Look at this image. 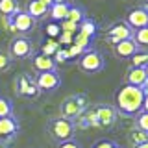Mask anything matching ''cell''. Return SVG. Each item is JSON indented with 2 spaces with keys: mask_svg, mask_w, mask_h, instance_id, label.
I'll use <instances>...</instances> for the list:
<instances>
[{
  "mask_svg": "<svg viewBox=\"0 0 148 148\" xmlns=\"http://www.w3.org/2000/svg\"><path fill=\"white\" fill-rule=\"evenodd\" d=\"M143 100H145V91L141 87L126 83L115 92V109L124 117H135L143 111Z\"/></svg>",
  "mask_w": 148,
  "mask_h": 148,
  "instance_id": "6da1fadb",
  "label": "cell"
},
{
  "mask_svg": "<svg viewBox=\"0 0 148 148\" xmlns=\"http://www.w3.org/2000/svg\"><path fill=\"white\" fill-rule=\"evenodd\" d=\"M48 132H50V135L59 143L69 141V139H72V135H74V122L69 120V119H63V117L52 119L48 122Z\"/></svg>",
  "mask_w": 148,
  "mask_h": 148,
  "instance_id": "7a4b0ae2",
  "label": "cell"
},
{
  "mask_svg": "<svg viewBox=\"0 0 148 148\" xmlns=\"http://www.w3.org/2000/svg\"><path fill=\"white\" fill-rule=\"evenodd\" d=\"M104 56H102L100 52H96V50H85V52L82 54L80 58V69L83 72L87 74H95V72H100L102 69H104Z\"/></svg>",
  "mask_w": 148,
  "mask_h": 148,
  "instance_id": "3957f363",
  "label": "cell"
},
{
  "mask_svg": "<svg viewBox=\"0 0 148 148\" xmlns=\"http://www.w3.org/2000/svg\"><path fill=\"white\" fill-rule=\"evenodd\" d=\"M85 108V96H69L61 104V117L63 119H78Z\"/></svg>",
  "mask_w": 148,
  "mask_h": 148,
  "instance_id": "277c9868",
  "label": "cell"
},
{
  "mask_svg": "<svg viewBox=\"0 0 148 148\" xmlns=\"http://www.w3.org/2000/svg\"><path fill=\"white\" fill-rule=\"evenodd\" d=\"M8 18H9L8 26L11 32H30L35 26V21L28 15V11H21V9H18L15 15H11Z\"/></svg>",
  "mask_w": 148,
  "mask_h": 148,
  "instance_id": "5b68a950",
  "label": "cell"
},
{
  "mask_svg": "<svg viewBox=\"0 0 148 148\" xmlns=\"http://www.w3.org/2000/svg\"><path fill=\"white\" fill-rule=\"evenodd\" d=\"M35 85L39 91H46V92H52L56 91L59 85H61V78L59 74L52 71V72H39L35 78Z\"/></svg>",
  "mask_w": 148,
  "mask_h": 148,
  "instance_id": "8992f818",
  "label": "cell"
},
{
  "mask_svg": "<svg viewBox=\"0 0 148 148\" xmlns=\"http://www.w3.org/2000/svg\"><path fill=\"white\" fill-rule=\"evenodd\" d=\"M32 54V41L26 37H15V39L9 43V56L17 59L28 58Z\"/></svg>",
  "mask_w": 148,
  "mask_h": 148,
  "instance_id": "52a82bcc",
  "label": "cell"
},
{
  "mask_svg": "<svg viewBox=\"0 0 148 148\" xmlns=\"http://www.w3.org/2000/svg\"><path fill=\"white\" fill-rule=\"evenodd\" d=\"M126 24L132 28L133 32L141 30V28H146L148 26V9H145V8L132 9L126 17Z\"/></svg>",
  "mask_w": 148,
  "mask_h": 148,
  "instance_id": "ba28073f",
  "label": "cell"
},
{
  "mask_svg": "<svg viewBox=\"0 0 148 148\" xmlns=\"http://www.w3.org/2000/svg\"><path fill=\"white\" fill-rule=\"evenodd\" d=\"M108 34H109V39H111L113 45L120 43V41H126V39H133V30L126 22H115V24L109 28Z\"/></svg>",
  "mask_w": 148,
  "mask_h": 148,
  "instance_id": "9c48e42d",
  "label": "cell"
},
{
  "mask_svg": "<svg viewBox=\"0 0 148 148\" xmlns=\"http://www.w3.org/2000/svg\"><path fill=\"white\" fill-rule=\"evenodd\" d=\"M95 113H96V119H98V126H104V128H109L115 124L117 120V109L113 106H96L95 108Z\"/></svg>",
  "mask_w": 148,
  "mask_h": 148,
  "instance_id": "30bf717a",
  "label": "cell"
},
{
  "mask_svg": "<svg viewBox=\"0 0 148 148\" xmlns=\"http://www.w3.org/2000/svg\"><path fill=\"white\" fill-rule=\"evenodd\" d=\"M126 83H128V85H133V87H141V89H145V87L148 85L146 71L143 67H130L128 72H126Z\"/></svg>",
  "mask_w": 148,
  "mask_h": 148,
  "instance_id": "8fae6325",
  "label": "cell"
},
{
  "mask_svg": "<svg viewBox=\"0 0 148 148\" xmlns=\"http://www.w3.org/2000/svg\"><path fill=\"white\" fill-rule=\"evenodd\" d=\"M32 65L37 72H52L56 71V61L50 56H45V54H37L32 58Z\"/></svg>",
  "mask_w": 148,
  "mask_h": 148,
  "instance_id": "7c38bea8",
  "label": "cell"
},
{
  "mask_svg": "<svg viewBox=\"0 0 148 148\" xmlns=\"http://www.w3.org/2000/svg\"><path fill=\"white\" fill-rule=\"evenodd\" d=\"M137 52H139V45L133 39H126V41H120V43L115 45V54L120 56V58H132Z\"/></svg>",
  "mask_w": 148,
  "mask_h": 148,
  "instance_id": "4fadbf2b",
  "label": "cell"
},
{
  "mask_svg": "<svg viewBox=\"0 0 148 148\" xmlns=\"http://www.w3.org/2000/svg\"><path fill=\"white\" fill-rule=\"evenodd\" d=\"M18 92L24 96H30V98H35L39 95V89H37L35 82L28 76H21L18 78Z\"/></svg>",
  "mask_w": 148,
  "mask_h": 148,
  "instance_id": "5bb4252c",
  "label": "cell"
},
{
  "mask_svg": "<svg viewBox=\"0 0 148 148\" xmlns=\"http://www.w3.org/2000/svg\"><path fill=\"white\" fill-rule=\"evenodd\" d=\"M69 8H71V4H69V2L52 4V6L48 8V15L52 17L54 21H58V22H63V21H67V15H69Z\"/></svg>",
  "mask_w": 148,
  "mask_h": 148,
  "instance_id": "9a60e30c",
  "label": "cell"
},
{
  "mask_svg": "<svg viewBox=\"0 0 148 148\" xmlns=\"http://www.w3.org/2000/svg\"><path fill=\"white\" fill-rule=\"evenodd\" d=\"M18 132V120L15 117H4L0 119V135L8 137V135H15Z\"/></svg>",
  "mask_w": 148,
  "mask_h": 148,
  "instance_id": "2e32d148",
  "label": "cell"
},
{
  "mask_svg": "<svg viewBox=\"0 0 148 148\" xmlns=\"http://www.w3.org/2000/svg\"><path fill=\"white\" fill-rule=\"evenodd\" d=\"M28 15H30L34 21H37V18H45L46 15H48V6H45L43 2H39V0H32L30 4H28Z\"/></svg>",
  "mask_w": 148,
  "mask_h": 148,
  "instance_id": "e0dca14e",
  "label": "cell"
},
{
  "mask_svg": "<svg viewBox=\"0 0 148 148\" xmlns=\"http://www.w3.org/2000/svg\"><path fill=\"white\" fill-rule=\"evenodd\" d=\"M18 11V0H0V13L4 17H11Z\"/></svg>",
  "mask_w": 148,
  "mask_h": 148,
  "instance_id": "ac0fdd59",
  "label": "cell"
},
{
  "mask_svg": "<svg viewBox=\"0 0 148 148\" xmlns=\"http://www.w3.org/2000/svg\"><path fill=\"white\" fill-rule=\"evenodd\" d=\"M85 18V13H83V9L82 8H78V6H71L69 8V15H67V21H71L72 24H80V22Z\"/></svg>",
  "mask_w": 148,
  "mask_h": 148,
  "instance_id": "d6986e66",
  "label": "cell"
},
{
  "mask_svg": "<svg viewBox=\"0 0 148 148\" xmlns=\"http://www.w3.org/2000/svg\"><path fill=\"white\" fill-rule=\"evenodd\" d=\"M78 26H80V32H82V34H85L87 37H91V39L95 37V34H96V26H95V22H92L91 18L85 17Z\"/></svg>",
  "mask_w": 148,
  "mask_h": 148,
  "instance_id": "ffe728a7",
  "label": "cell"
},
{
  "mask_svg": "<svg viewBox=\"0 0 148 148\" xmlns=\"http://www.w3.org/2000/svg\"><path fill=\"white\" fill-rule=\"evenodd\" d=\"M4 117H13V104L6 96H0V119Z\"/></svg>",
  "mask_w": 148,
  "mask_h": 148,
  "instance_id": "44dd1931",
  "label": "cell"
},
{
  "mask_svg": "<svg viewBox=\"0 0 148 148\" xmlns=\"http://www.w3.org/2000/svg\"><path fill=\"white\" fill-rule=\"evenodd\" d=\"M133 41H135L139 46H148V26L133 32Z\"/></svg>",
  "mask_w": 148,
  "mask_h": 148,
  "instance_id": "7402d4cb",
  "label": "cell"
},
{
  "mask_svg": "<svg viewBox=\"0 0 148 148\" xmlns=\"http://www.w3.org/2000/svg\"><path fill=\"white\" fill-rule=\"evenodd\" d=\"M130 141H132L135 146L137 145H143V143L148 141V133L141 132V130H132V132H130Z\"/></svg>",
  "mask_w": 148,
  "mask_h": 148,
  "instance_id": "603a6c76",
  "label": "cell"
},
{
  "mask_svg": "<svg viewBox=\"0 0 148 148\" xmlns=\"http://www.w3.org/2000/svg\"><path fill=\"white\" fill-rule=\"evenodd\" d=\"M148 65V52H137L132 56V67H143Z\"/></svg>",
  "mask_w": 148,
  "mask_h": 148,
  "instance_id": "cb8c5ba5",
  "label": "cell"
},
{
  "mask_svg": "<svg viewBox=\"0 0 148 148\" xmlns=\"http://www.w3.org/2000/svg\"><path fill=\"white\" fill-rule=\"evenodd\" d=\"M135 124H137V130L148 133V111H141L139 115H135Z\"/></svg>",
  "mask_w": 148,
  "mask_h": 148,
  "instance_id": "d4e9b609",
  "label": "cell"
},
{
  "mask_svg": "<svg viewBox=\"0 0 148 148\" xmlns=\"http://www.w3.org/2000/svg\"><path fill=\"white\" fill-rule=\"evenodd\" d=\"M91 148H120V146L117 145V143L109 141V139H100V141H96Z\"/></svg>",
  "mask_w": 148,
  "mask_h": 148,
  "instance_id": "484cf974",
  "label": "cell"
},
{
  "mask_svg": "<svg viewBox=\"0 0 148 148\" xmlns=\"http://www.w3.org/2000/svg\"><path fill=\"white\" fill-rule=\"evenodd\" d=\"M11 65V56L6 52H0V71H8Z\"/></svg>",
  "mask_w": 148,
  "mask_h": 148,
  "instance_id": "4316f807",
  "label": "cell"
},
{
  "mask_svg": "<svg viewBox=\"0 0 148 148\" xmlns=\"http://www.w3.org/2000/svg\"><path fill=\"white\" fill-rule=\"evenodd\" d=\"M58 148H82V145L76 141V139H69V141H63L59 143Z\"/></svg>",
  "mask_w": 148,
  "mask_h": 148,
  "instance_id": "83f0119b",
  "label": "cell"
},
{
  "mask_svg": "<svg viewBox=\"0 0 148 148\" xmlns=\"http://www.w3.org/2000/svg\"><path fill=\"white\" fill-rule=\"evenodd\" d=\"M54 50H56V45H52V43H50V46H45V48H43V52H41V54H45V56H50V52H54Z\"/></svg>",
  "mask_w": 148,
  "mask_h": 148,
  "instance_id": "f1b7e54d",
  "label": "cell"
},
{
  "mask_svg": "<svg viewBox=\"0 0 148 148\" xmlns=\"http://www.w3.org/2000/svg\"><path fill=\"white\" fill-rule=\"evenodd\" d=\"M143 111H148V95H145V100H143Z\"/></svg>",
  "mask_w": 148,
  "mask_h": 148,
  "instance_id": "f546056e",
  "label": "cell"
},
{
  "mask_svg": "<svg viewBox=\"0 0 148 148\" xmlns=\"http://www.w3.org/2000/svg\"><path fill=\"white\" fill-rule=\"evenodd\" d=\"M48 34L50 35H56V34H58V28H56V26H50L48 28Z\"/></svg>",
  "mask_w": 148,
  "mask_h": 148,
  "instance_id": "4dcf8cb0",
  "label": "cell"
},
{
  "mask_svg": "<svg viewBox=\"0 0 148 148\" xmlns=\"http://www.w3.org/2000/svg\"><path fill=\"white\" fill-rule=\"evenodd\" d=\"M39 2H43L45 6H48V8H50V6H52V4H54V0H39Z\"/></svg>",
  "mask_w": 148,
  "mask_h": 148,
  "instance_id": "1f68e13d",
  "label": "cell"
},
{
  "mask_svg": "<svg viewBox=\"0 0 148 148\" xmlns=\"http://www.w3.org/2000/svg\"><path fill=\"white\" fill-rule=\"evenodd\" d=\"M135 148H148V141H146V143H143V145H137Z\"/></svg>",
  "mask_w": 148,
  "mask_h": 148,
  "instance_id": "d6a6232c",
  "label": "cell"
},
{
  "mask_svg": "<svg viewBox=\"0 0 148 148\" xmlns=\"http://www.w3.org/2000/svg\"><path fill=\"white\" fill-rule=\"evenodd\" d=\"M143 91H145V95H148V85L145 87V89H143Z\"/></svg>",
  "mask_w": 148,
  "mask_h": 148,
  "instance_id": "836d02e7",
  "label": "cell"
},
{
  "mask_svg": "<svg viewBox=\"0 0 148 148\" xmlns=\"http://www.w3.org/2000/svg\"><path fill=\"white\" fill-rule=\"evenodd\" d=\"M145 71H146V76H148V65H146V67H145Z\"/></svg>",
  "mask_w": 148,
  "mask_h": 148,
  "instance_id": "e575fe53",
  "label": "cell"
},
{
  "mask_svg": "<svg viewBox=\"0 0 148 148\" xmlns=\"http://www.w3.org/2000/svg\"><path fill=\"white\" fill-rule=\"evenodd\" d=\"M0 148H6V145H2V143H0Z\"/></svg>",
  "mask_w": 148,
  "mask_h": 148,
  "instance_id": "d590c367",
  "label": "cell"
},
{
  "mask_svg": "<svg viewBox=\"0 0 148 148\" xmlns=\"http://www.w3.org/2000/svg\"><path fill=\"white\" fill-rule=\"evenodd\" d=\"M145 9H148V4H146V8H145Z\"/></svg>",
  "mask_w": 148,
  "mask_h": 148,
  "instance_id": "8d00e7d4",
  "label": "cell"
}]
</instances>
